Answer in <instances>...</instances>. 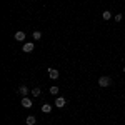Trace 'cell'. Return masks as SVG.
Segmentation results:
<instances>
[{
  "instance_id": "obj_13",
  "label": "cell",
  "mask_w": 125,
  "mask_h": 125,
  "mask_svg": "<svg viewBox=\"0 0 125 125\" xmlns=\"http://www.w3.org/2000/svg\"><path fill=\"white\" fill-rule=\"evenodd\" d=\"M50 94H52V95H57V94H58V87L57 85L50 87Z\"/></svg>"
},
{
  "instance_id": "obj_9",
  "label": "cell",
  "mask_w": 125,
  "mask_h": 125,
  "mask_svg": "<svg viewBox=\"0 0 125 125\" xmlns=\"http://www.w3.org/2000/svg\"><path fill=\"white\" fill-rule=\"evenodd\" d=\"M19 94H20L22 97H27V94H29V88H27L25 85H22V87L19 88Z\"/></svg>"
},
{
  "instance_id": "obj_5",
  "label": "cell",
  "mask_w": 125,
  "mask_h": 125,
  "mask_svg": "<svg viewBox=\"0 0 125 125\" xmlns=\"http://www.w3.org/2000/svg\"><path fill=\"white\" fill-rule=\"evenodd\" d=\"M48 75H50V78L57 80L58 78V70H55V68H48Z\"/></svg>"
},
{
  "instance_id": "obj_4",
  "label": "cell",
  "mask_w": 125,
  "mask_h": 125,
  "mask_svg": "<svg viewBox=\"0 0 125 125\" xmlns=\"http://www.w3.org/2000/svg\"><path fill=\"white\" fill-rule=\"evenodd\" d=\"M25 122H27V125H35L37 124V117L35 115H29L27 118H25Z\"/></svg>"
},
{
  "instance_id": "obj_12",
  "label": "cell",
  "mask_w": 125,
  "mask_h": 125,
  "mask_svg": "<svg viewBox=\"0 0 125 125\" xmlns=\"http://www.w3.org/2000/svg\"><path fill=\"white\" fill-rule=\"evenodd\" d=\"M32 37H33V39H35V40H40V39H42V33H40L39 30H35V32L32 33Z\"/></svg>"
},
{
  "instance_id": "obj_3",
  "label": "cell",
  "mask_w": 125,
  "mask_h": 125,
  "mask_svg": "<svg viewBox=\"0 0 125 125\" xmlns=\"http://www.w3.org/2000/svg\"><path fill=\"white\" fill-rule=\"evenodd\" d=\"M33 48H35V45H33L32 42H27V43L23 45V52H25V53H30V52H32Z\"/></svg>"
},
{
  "instance_id": "obj_11",
  "label": "cell",
  "mask_w": 125,
  "mask_h": 125,
  "mask_svg": "<svg viewBox=\"0 0 125 125\" xmlns=\"http://www.w3.org/2000/svg\"><path fill=\"white\" fill-rule=\"evenodd\" d=\"M40 94H42V90H40L39 87H35V88H33V90H32V97H39Z\"/></svg>"
},
{
  "instance_id": "obj_6",
  "label": "cell",
  "mask_w": 125,
  "mask_h": 125,
  "mask_svg": "<svg viewBox=\"0 0 125 125\" xmlns=\"http://www.w3.org/2000/svg\"><path fill=\"white\" fill-rule=\"evenodd\" d=\"M22 105L25 107V108H30V107H32V100L27 98V97H23V98H22Z\"/></svg>"
},
{
  "instance_id": "obj_1",
  "label": "cell",
  "mask_w": 125,
  "mask_h": 125,
  "mask_svg": "<svg viewBox=\"0 0 125 125\" xmlns=\"http://www.w3.org/2000/svg\"><path fill=\"white\" fill-rule=\"evenodd\" d=\"M110 83H112V78L110 77H100L98 78V85L100 87H108Z\"/></svg>"
},
{
  "instance_id": "obj_2",
  "label": "cell",
  "mask_w": 125,
  "mask_h": 125,
  "mask_svg": "<svg viewBox=\"0 0 125 125\" xmlns=\"http://www.w3.org/2000/svg\"><path fill=\"white\" fill-rule=\"evenodd\" d=\"M65 104H67V100H65L63 97H57V100H55V107L62 108V107H65Z\"/></svg>"
},
{
  "instance_id": "obj_8",
  "label": "cell",
  "mask_w": 125,
  "mask_h": 125,
  "mask_svg": "<svg viewBox=\"0 0 125 125\" xmlns=\"http://www.w3.org/2000/svg\"><path fill=\"white\" fill-rule=\"evenodd\" d=\"M42 112H43V114H50V112H52V105H50V104H43V105H42Z\"/></svg>"
},
{
  "instance_id": "obj_14",
  "label": "cell",
  "mask_w": 125,
  "mask_h": 125,
  "mask_svg": "<svg viewBox=\"0 0 125 125\" xmlns=\"http://www.w3.org/2000/svg\"><path fill=\"white\" fill-rule=\"evenodd\" d=\"M122 20V13H117L115 15V22H120Z\"/></svg>"
},
{
  "instance_id": "obj_10",
  "label": "cell",
  "mask_w": 125,
  "mask_h": 125,
  "mask_svg": "<svg viewBox=\"0 0 125 125\" xmlns=\"http://www.w3.org/2000/svg\"><path fill=\"white\" fill-rule=\"evenodd\" d=\"M102 17H104V20H110V19H112V13H110V10H104Z\"/></svg>"
},
{
  "instance_id": "obj_15",
  "label": "cell",
  "mask_w": 125,
  "mask_h": 125,
  "mask_svg": "<svg viewBox=\"0 0 125 125\" xmlns=\"http://www.w3.org/2000/svg\"><path fill=\"white\" fill-rule=\"evenodd\" d=\"M124 72H125V67H124Z\"/></svg>"
},
{
  "instance_id": "obj_7",
  "label": "cell",
  "mask_w": 125,
  "mask_h": 125,
  "mask_svg": "<svg viewBox=\"0 0 125 125\" xmlns=\"http://www.w3.org/2000/svg\"><path fill=\"white\" fill-rule=\"evenodd\" d=\"M15 40L17 42H23L25 40V32H17L15 33Z\"/></svg>"
}]
</instances>
